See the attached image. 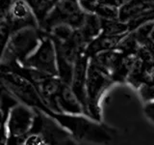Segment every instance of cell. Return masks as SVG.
Instances as JSON below:
<instances>
[{
    "label": "cell",
    "instance_id": "obj_1",
    "mask_svg": "<svg viewBox=\"0 0 154 145\" xmlns=\"http://www.w3.org/2000/svg\"><path fill=\"white\" fill-rule=\"evenodd\" d=\"M47 34L40 27H29L12 33L0 63V70L7 71L22 66L27 58L40 46L42 39Z\"/></svg>",
    "mask_w": 154,
    "mask_h": 145
},
{
    "label": "cell",
    "instance_id": "obj_2",
    "mask_svg": "<svg viewBox=\"0 0 154 145\" xmlns=\"http://www.w3.org/2000/svg\"><path fill=\"white\" fill-rule=\"evenodd\" d=\"M114 84V81L106 72L96 67L93 62H89L86 82L85 115L97 122H102L101 102Z\"/></svg>",
    "mask_w": 154,
    "mask_h": 145
},
{
    "label": "cell",
    "instance_id": "obj_3",
    "mask_svg": "<svg viewBox=\"0 0 154 145\" xmlns=\"http://www.w3.org/2000/svg\"><path fill=\"white\" fill-rule=\"evenodd\" d=\"M86 14L87 12L81 7L78 0H58L38 27L47 35L53 27L60 24L79 29L84 23Z\"/></svg>",
    "mask_w": 154,
    "mask_h": 145
},
{
    "label": "cell",
    "instance_id": "obj_4",
    "mask_svg": "<svg viewBox=\"0 0 154 145\" xmlns=\"http://www.w3.org/2000/svg\"><path fill=\"white\" fill-rule=\"evenodd\" d=\"M36 117V110L21 103L11 108L7 120L6 145H22L31 132Z\"/></svg>",
    "mask_w": 154,
    "mask_h": 145
},
{
    "label": "cell",
    "instance_id": "obj_5",
    "mask_svg": "<svg viewBox=\"0 0 154 145\" xmlns=\"http://www.w3.org/2000/svg\"><path fill=\"white\" fill-rule=\"evenodd\" d=\"M22 66L43 75L58 76L57 54L52 39L48 35L43 37L40 46L27 58Z\"/></svg>",
    "mask_w": 154,
    "mask_h": 145
},
{
    "label": "cell",
    "instance_id": "obj_6",
    "mask_svg": "<svg viewBox=\"0 0 154 145\" xmlns=\"http://www.w3.org/2000/svg\"><path fill=\"white\" fill-rule=\"evenodd\" d=\"M5 21L11 27L12 33L24 28L38 27L35 14L24 0H14L9 8Z\"/></svg>",
    "mask_w": 154,
    "mask_h": 145
},
{
    "label": "cell",
    "instance_id": "obj_7",
    "mask_svg": "<svg viewBox=\"0 0 154 145\" xmlns=\"http://www.w3.org/2000/svg\"><path fill=\"white\" fill-rule=\"evenodd\" d=\"M90 58L85 53L81 54L75 62L73 75L70 87L74 92L77 99L79 100L82 106L86 108V82H87V72H88Z\"/></svg>",
    "mask_w": 154,
    "mask_h": 145
},
{
    "label": "cell",
    "instance_id": "obj_8",
    "mask_svg": "<svg viewBox=\"0 0 154 145\" xmlns=\"http://www.w3.org/2000/svg\"><path fill=\"white\" fill-rule=\"evenodd\" d=\"M57 112L66 114H85L84 108L70 85L63 83L56 100Z\"/></svg>",
    "mask_w": 154,
    "mask_h": 145
},
{
    "label": "cell",
    "instance_id": "obj_9",
    "mask_svg": "<svg viewBox=\"0 0 154 145\" xmlns=\"http://www.w3.org/2000/svg\"><path fill=\"white\" fill-rule=\"evenodd\" d=\"M152 8H154V0H129L119 9V18L128 24Z\"/></svg>",
    "mask_w": 154,
    "mask_h": 145
},
{
    "label": "cell",
    "instance_id": "obj_10",
    "mask_svg": "<svg viewBox=\"0 0 154 145\" xmlns=\"http://www.w3.org/2000/svg\"><path fill=\"white\" fill-rule=\"evenodd\" d=\"M127 34L117 35V36H109V35L100 34L99 36L94 39V40L87 46L84 53L89 58H91L93 56L98 54V53L116 50L119 42L122 41Z\"/></svg>",
    "mask_w": 154,
    "mask_h": 145
},
{
    "label": "cell",
    "instance_id": "obj_11",
    "mask_svg": "<svg viewBox=\"0 0 154 145\" xmlns=\"http://www.w3.org/2000/svg\"><path fill=\"white\" fill-rule=\"evenodd\" d=\"M79 31L89 45L101 33V22L99 18L94 13L87 12L84 23L79 28Z\"/></svg>",
    "mask_w": 154,
    "mask_h": 145
},
{
    "label": "cell",
    "instance_id": "obj_12",
    "mask_svg": "<svg viewBox=\"0 0 154 145\" xmlns=\"http://www.w3.org/2000/svg\"><path fill=\"white\" fill-rule=\"evenodd\" d=\"M38 21V26L43 22L47 14L54 7L56 0H24Z\"/></svg>",
    "mask_w": 154,
    "mask_h": 145
},
{
    "label": "cell",
    "instance_id": "obj_13",
    "mask_svg": "<svg viewBox=\"0 0 154 145\" xmlns=\"http://www.w3.org/2000/svg\"><path fill=\"white\" fill-rule=\"evenodd\" d=\"M12 35V29L8 24V22L3 19L0 21V63H1V58L4 53L5 48H6L8 42Z\"/></svg>",
    "mask_w": 154,
    "mask_h": 145
},
{
    "label": "cell",
    "instance_id": "obj_14",
    "mask_svg": "<svg viewBox=\"0 0 154 145\" xmlns=\"http://www.w3.org/2000/svg\"><path fill=\"white\" fill-rule=\"evenodd\" d=\"M94 14L100 19H119V9L104 6V5H96Z\"/></svg>",
    "mask_w": 154,
    "mask_h": 145
},
{
    "label": "cell",
    "instance_id": "obj_15",
    "mask_svg": "<svg viewBox=\"0 0 154 145\" xmlns=\"http://www.w3.org/2000/svg\"><path fill=\"white\" fill-rule=\"evenodd\" d=\"M139 95L143 103H147L154 100V81L142 85L138 89Z\"/></svg>",
    "mask_w": 154,
    "mask_h": 145
},
{
    "label": "cell",
    "instance_id": "obj_16",
    "mask_svg": "<svg viewBox=\"0 0 154 145\" xmlns=\"http://www.w3.org/2000/svg\"><path fill=\"white\" fill-rule=\"evenodd\" d=\"M143 113L148 121L154 124V100L144 103L143 105Z\"/></svg>",
    "mask_w": 154,
    "mask_h": 145
},
{
    "label": "cell",
    "instance_id": "obj_17",
    "mask_svg": "<svg viewBox=\"0 0 154 145\" xmlns=\"http://www.w3.org/2000/svg\"><path fill=\"white\" fill-rule=\"evenodd\" d=\"M129 0H97V5H104V6H110L119 9L123 5H125Z\"/></svg>",
    "mask_w": 154,
    "mask_h": 145
},
{
    "label": "cell",
    "instance_id": "obj_18",
    "mask_svg": "<svg viewBox=\"0 0 154 145\" xmlns=\"http://www.w3.org/2000/svg\"><path fill=\"white\" fill-rule=\"evenodd\" d=\"M81 7L88 13H94V10L97 5V0H78Z\"/></svg>",
    "mask_w": 154,
    "mask_h": 145
},
{
    "label": "cell",
    "instance_id": "obj_19",
    "mask_svg": "<svg viewBox=\"0 0 154 145\" xmlns=\"http://www.w3.org/2000/svg\"><path fill=\"white\" fill-rule=\"evenodd\" d=\"M149 40L154 43V24H153V26H152V29H151V31H150V34H149Z\"/></svg>",
    "mask_w": 154,
    "mask_h": 145
},
{
    "label": "cell",
    "instance_id": "obj_20",
    "mask_svg": "<svg viewBox=\"0 0 154 145\" xmlns=\"http://www.w3.org/2000/svg\"><path fill=\"white\" fill-rule=\"evenodd\" d=\"M0 92H1V86H0Z\"/></svg>",
    "mask_w": 154,
    "mask_h": 145
},
{
    "label": "cell",
    "instance_id": "obj_21",
    "mask_svg": "<svg viewBox=\"0 0 154 145\" xmlns=\"http://www.w3.org/2000/svg\"><path fill=\"white\" fill-rule=\"evenodd\" d=\"M57 1H58V0H56V2H57Z\"/></svg>",
    "mask_w": 154,
    "mask_h": 145
},
{
    "label": "cell",
    "instance_id": "obj_22",
    "mask_svg": "<svg viewBox=\"0 0 154 145\" xmlns=\"http://www.w3.org/2000/svg\"></svg>",
    "mask_w": 154,
    "mask_h": 145
}]
</instances>
